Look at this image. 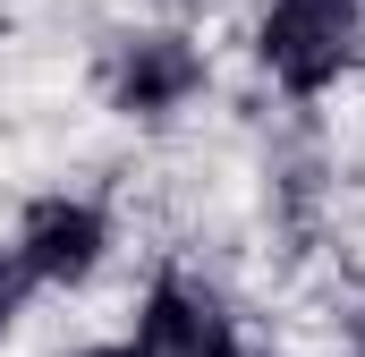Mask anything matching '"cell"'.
Masks as SVG:
<instances>
[{"label":"cell","instance_id":"cell-1","mask_svg":"<svg viewBox=\"0 0 365 357\" xmlns=\"http://www.w3.org/2000/svg\"><path fill=\"white\" fill-rule=\"evenodd\" d=\"M357 51V0H272L264 17V69L289 94H323Z\"/></svg>","mask_w":365,"mask_h":357},{"label":"cell","instance_id":"cell-2","mask_svg":"<svg viewBox=\"0 0 365 357\" xmlns=\"http://www.w3.org/2000/svg\"><path fill=\"white\" fill-rule=\"evenodd\" d=\"M102 247H110L102 213H93V204H68V196H51V204H34V213H26L17 264L34 272V281H86V272L102 264Z\"/></svg>","mask_w":365,"mask_h":357},{"label":"cell","instance_id":"cell-3","mask_svg":"<svg viewBox=\"0 0 365 357\" xmlns=\"http://www.w3.org/2000/svg\"><path fill=\"white\" fill-rule=\"evenodd\" d=\"M230 349V323L212 315V298H195L187 281H162L136 315V349L128 357H221Z\"/></svg>","mask_w":365,"mask_h":357},{"label":"cell","instance_id":"cell-4","mask_svg":"<svg viewBox=\"0 0 365 357\" xmlns=\"http://www.w3.org/2000/svg\"><path fill=\"white\" fill-rule=\"evenodd\" d=\"M195 77H204V60H195L187 43H170V34H153V43L128 51V69H119V102H128V111H170L179 94H195Z\"/></svg>","mask_w":365,"mask_h":357},{"label":"cell","instance_id":"cell-5","mask_svg":"<svg viewBox=\"0 0 365 357\" xmlns=\"http://www.w3.org/2000/svg\"><path fill=\"white\" fill-rule=\"evenodd\" d=\"M26 281H34V272L17 264V256H9V264H0V323H9V315H17V298H26Z\"/></svg>","mask_w":365,"mask_h":357},{"label":"cell","instance_id":"cell-6","mask_svg":"<svg viewBox=\"0 0 365 357\" xmlns=\"http://www.w3.org/2000/svg\"><path fill=\"white\" fill-rule=\"evenodd\" d=\"M93 357H128V349H93Z\"/></svg>","mask_w":365,"mask_h":357},{"label":"cell","instance_id":"cell-7","mask_svg":"<svg viewBox=\"0 0 365 357\" xmlns=\"http://www.w3.org/2000/svg\"><path fill=\"white\" fill-rule=\"evenodd\" d=\"M221 357H247V349H221Z\"/></svg>","mask_w":365,"mask_h":357}]
</instances>
